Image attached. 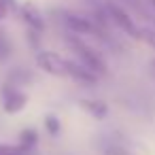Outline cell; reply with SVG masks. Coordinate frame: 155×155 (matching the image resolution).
I'll return each mask as SVG.
<instances>
[{"label":"cell","mask_w":155,"mask_h":155,"mask_svg":"<svg viewBox=\"0 0 155 155\" xmlns=\"http://www.w3.org/2000/svg\"><path fill=\"white\" fill-rule=\"evenodd\" d=\"M36 66H38L41 70H45L47 74H53V77H70V66H72V62L66 60V58L60 55V53L41 51V53H36Z\"/></svg>","instance_id":"cell-1"},{"label":"cell","mask_w":155,"mask_h":155,"mask_svg":"<svg viewBox=\"0 0 155 155\" xmlns=\"http://www.w3.org/2000/svg\"><path fill=\"white\" fill-rule=\"evenodd\" d=\"M68 43H70V47L74 49V53L81 58L83 68H87L91 74H100V72H104V70H106L104 60H102V58L91 49V47H87L85 43H81V41H77V38H70Z\"/></svg>","instance_id":"cell-2"},{"label":"cell","mask_w":155,"mask_h":155,"mask_svg":"<svg viewBox=\"0 0 155 155\" xmlns=\"http://www.w3.org/2000/svg\"><path fill=\"white\" fill-rule=\"evenodd\" d=\"M26 96L21 94V91H17V89H13V87H9V89H5L2 91V106H5V110L7 113H19L24 106H26Z\"/></svg>","instance_id":"cell-3"},{"label":"cell","mask_w":155,"mask_h":155,"mask_svg":"<svg viewBox=\"0 0 155 155\" xmlns=\"http://www.w3.org/2000/svg\"><path fill=\"white\" fill-rule=\"evenodd\" d=\"M108 13H110V17L115 19V24L119 26V28H123V32H127L130 36H136L138 34V28L134 26V21L130 19V15L121 9V7H117V5H108Z\"/></svg>","instance_id":"cell-4"},{"label":"cell","mask_w":155,"mask_h":155,"mask_svg":"<svg viewBox=\"0 0 155 155\" xmlns=\"http://www.w3.org/2000/svg\"><path fill=\"white\" fill-rule=\"evenodd\" d=\"M64 21H66V26H68L72 32H77V34H98L96 26H94L89 19L81 17V15L70 13V15H66V17H64Z\"/></svg>","instance_id":"cell-5"},{"label":"cell","mask_w":155,"mask_h":155,"mask_svg":"<svg viewBox=\"0 0 155 155\" xmlns=\"http://www.w3.org/2000/svg\"><path fill=\"white\" fill-rule=\"evenodd\" d=\"M21 17H24V21L32 28V30H43V17H41V13H38V9L34 7V5H24L21 7Z\"/></svg>","instance_id":"cell-6"},{"label":"cell","mask_w":155,"mask_h":155,"mask_svg":"<svg viewBox=\"0 0 155 155\" xmlns=\"http://www.w3.org/2000/svg\"><path fill=\"white\" fill-rule=\"evenodd\" d=\"M70 79H77L81 83H96V74H91L87 68H83V66H79L74 62L70 66Z\"/></svg>","instance_id":"cell-7"},{"label":"cell","mask_w":155,"mask_h":155,"mask_svg":"<svg viewBox=\"0 0 155 155\" xmlns=\"http://www.w3.org/2000/svg\"><path fill=\"white\" fill-rule=\"evenodd\" d=\"M83 108H87L89 113H94V117L102 119L106 115V106L102 102H96V100H89V102H83Z\"/></svg>","instance_id":"cell-8"},{"label":"cell","mask_w":155,"mask_h":155,"mask_svg":"<svg viewBox=\"0 0 155 155\" xmlns=\"http://www.w3.org/2000/svg\"><path fill=\"white\" fill-rule=\"evenodd\" d=\"M34 142H36V132H34V130H26V132H21V138H19V147L28 149V147H32Z\"/></svg>","instance_id":"cell-9"},{"label":"cell","mask_w":155,"mask_h":155,"mask_svg":"<svg viewBox=\"0 0 155 155\" xmlns=\"http://www.w3.org/2000/svg\"><path fill=\"white\" fill-rule=\"evenodd\" d=\"M26 149L19 144H0V155H24Z\"/></svg>","instance_id":"cell-10"},{"label":"cell","mask_w":155,"mask_h":155,"mask_svg":"<svg viewBox=\"0 0 155 155\" xmlns=\"http://www.w3.org/2000/svg\"><path fill=\"white\" fill-rule=\"evenodd\" d=\"M45 125H47L49 134H53V136L60 132V119H58L55 115H47V119H45Z\"/></svg>","instance_id":"cell-11"},{"label":"cell","mask_w":155,"mask_h":155,"mask_svg":"<svg viewBox=\"0 0 155 155\" xmlns=\"http://www.w3.org/2000/svg\"><path fill=\"white\" fill-rule=\"evenodd\" d=\"M136 38H142L144 43H149L153 49H155V30H138V34H136Z\"/></svg>","instance_id":"cell-12"},{"label":"cell","mask_w":155,"mask_h":155,"mask_svg":"<svg viewBox=\"0 0 155 155\" xmlns=\"http://www.w3.org/2000/svg\"><path fill=\"white\" fill-rule=\"evenodd\" d=\"M9 53H11V47H9V43H7V38L0 34V62H2L5 58H9Z\"/></svg>","instance_id":"cell-13"},{"label":"cell","mask_w":155,"mask_h":155,"mask_svg":"<svg viewBox=\"0 0 155 155\" xmlns=\"http://www.w3.org/2000/svg\"><path fill=\"white\" fill-rule=\"evenodd\" d=\"M7 13H9L7 2H5V0H0V19H5V17H7Z\"/></svg>","instance_id":"cell-14"},{"label":"cell","mask_w":155,"mask_h":155,"mask_svg":"<svg viewBox=\"0 0 155 155\" xmlns=\"http://www.w3.org/2000/svg\"><path fill=\"white\" fill-rule=\"evenodd\" d=\"M108 155H132V153H127V151H121V149H110V151H108Z\"/></svg>","instance_id":"cell-15"},{"label":"cell","mask_w":155,"mask_h":155,"mask_svg":"<svg viewBox=\"0 0 155 155\" xmlns=\"http://www.w3.org/2000/svg\"><path fill=\"white\" fill-rule=\"evenodd\" d=\"M149 2H151V5H153V9H155V0H149Z\"/></svg>","instance_id":"cell-16"}]
</instances>
